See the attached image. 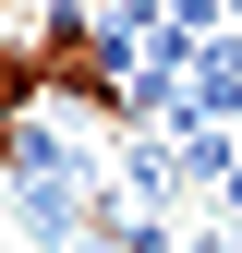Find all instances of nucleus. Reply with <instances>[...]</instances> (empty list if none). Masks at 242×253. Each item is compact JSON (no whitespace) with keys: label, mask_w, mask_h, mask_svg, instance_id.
Masks as SVG:
<instances>
[{"label":"nucleus","mask_w":242,"mask_h":253,"mask_svg":"<svg viewBox=\"0 0 242 253\" xmlns=\"http://www.w3.org/2000/svg\"><path fill=\"white\" fill-rule=\"evenodd\" d=\"M24 109H37V60L0 37V145H12V121H24Z\"/></svg>","instance_id":"obj_1"},{"label":"nucleus","mask_w":242,"mask_h":253,"mask_svg":"<svg viewBox=\"0 0 242 253\" xmlns=\"http://www.w3.org/2000/svg\"><path fill=\"white\" fill-rule=\"evenodd\" d=\"M230 12H242V0H230Z\"/></svg>","instance_id":"obj_2"}]
</instances>
